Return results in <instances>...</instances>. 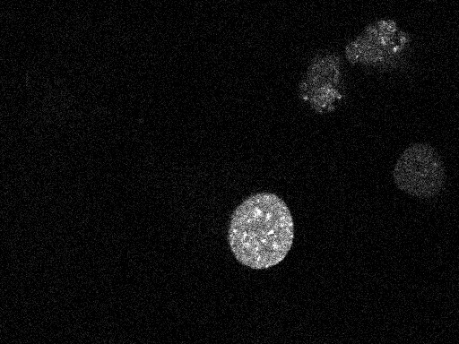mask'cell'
Here are the masks:
<instances>
[{"label":"cell","instance_id":"6da1fadb","mask_svg":"<svg viewBox=\"0 0 459 344\" xmlns=\"http://www.w3.org/2000/svg\"><path fill=\"white\" fill-rule=\"evenodd\" d=\"M294 224L287 204L278 195L258 193L233 211L228 242L235 258L255 270L280 263L291 248Z\"/></svg>","mask_w":459,"mask_h":344},{"label":"cell","instance_id":"7a4b0ae2","mask_svg":"<svg viewBox=\"0 0 459 344\" xmlns=\"http://www.w3.org/2000/svg\"><path fill=\"white\" fill-rule=\"evenodd\" d=\"M393 178L403 192L421 199L436 196L443 189L445 167L438 152L428 143H413L398 158Z\"/></svg>","mask_w":459,"mask_h":344},{"label":"cell","instance_id":"3957f363","mask_svg":"<svg viewBox=\"0 0 459 344\" xmlns=\"http://www.w3.org/2000/svg\"><path fill=\"white\" fill-rule=\"evenodd\" d=\"M409 39L391 20H380L368 25L345 49L347 59L373 68L396 64L408 46Z\"/></svg>","mask_w":459,"mask_h":344},{"label":"cell","instance_id":"277c9868","mask_svg":"<svg viewBox=\"0 0 459 344\" xmlns=\"http://www.w3.org/2000/svg\"><path fill=\"white\" fill-rule=\"evenodd\" d=\"M342 64L338 56L323 55L314 60L301 83V94L313 108L329 111L342 98Z\"/></svg>","mask_w":459,"mask_h":344}]
</instances>
